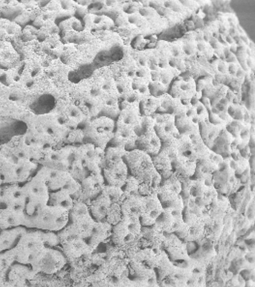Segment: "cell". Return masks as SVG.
<instances>
[{
	"mask_svg": "<svg viewBox=\"0 0 255 287\" xmlns=\"http://www.w3.org/2000/svg\"><path fill=\"white\" fill-rule=\"evenodd\" d=\"M112 226L97 220L87 203L80 200L73 208L66 226L57 232L64 251L72 261L89 257L111 239Z\"/></svg>",
	"mask_w": 255,
	"mask_h": 287,
	"instance_id": "obj_1",
	"label": "cell"
},
{
	"mask_svg": "<svg viewBox=\"0 0 255 287\" xmlns=\"http://www.w3.org/2000/svg\"><path fill=\"white\" fill-rule=\"evenodd\" d=\"M9 251L14 261L29 266L36 274H55L68 262L57 232L52 231L22 232Z\"/></svg>",
	"mask_w": 255,
	"mask_h": 287,
	"instance_id": "obj_2",
	"label": "cell"
},
{
	"mask_svg": "<svg viewBox=\"0 0 255 287\" xmlns=\"http://www.w3.org/2000/svg\"><path fill=\"white\" fill-rule=\"evenodd\" d=\"M65 170L79 182L86 178L102 173L105 149L90 143L65 144Z\"/></svg>",
	"mask_w": 255,
	"mask_h": 287,
	"instance_id": "obj_3",
	"label": "cell"
},
{
	"mask_svg": "<svg viewBox=\"0 0 255 287\" xmlns=\"http://www.w3.org/2000/svg\"><path fill=\"white\" fill-rule=\"evenodd\" d=\"M128 104L120 109L115 119L114 135L109 144L123 147L127 150L135 148L143 117L138 102H129Z\"/></svg>",
	"mask_w": 255,
	"mask_h": 287,
	"instance_id": "obj_4",
	"label": "cell"
},
{
	"mask_svg": "<svg viewBox=\"0 0 255 287\" xmlns=\"http://www.w3.org/2000/svg\"><path fill=\"white\" fill-rule=\"evenodd\" d=\"M124 194L121 187L106 184L100 193L87 204L97 220L113 226L121 219V203Z\"/></svg>",
	"mask_w": 255,
	"mask_h": 287,
	"instance_id": "obj_5",
	"label": "cell"
},
{
	"mask_svg": "<svg viewBox=\"0 0 255 287\" xmlns=\"http://www.w3.org/2000/svg\"><path fill=\"white\" fill-rule=\"evenodd\" d=\"M125 159L130 175L137 179L139 184L157 189L162 178L154 166L152 156L135 148L127 150Z\"/></svg>",
	"mask_w": 255,
	"mask_h": 287,
	"instance_id": "obj_6",
	"label": "cell"
},
{
	"mask_svg": "<svg viewBox=\"0 0 255 287\" xmlns=\"http://www.w3.org/2000/svg\"><path fill=\"white\" fill-rule=\"evenodd\" d=\"M124 148L109 145L105 149L102 174L106 184L122 188L130 175Z\"/></svg>",
	"mask_w": 255,
	"mask_h": 287,
	"instance_id": "obj_7",
	"label": "cell"
},
{
	"mask_svg": "<svg viewBox=\"0 0 255 287\" xmlns=\"http://www.w3.org/2000/svg\"><path fill=\"white\" fill-rule=\"evenodd\" d=\"M115 120L99 116L87 120L82 131L83 143H90L103 149L109 145L115 132Z\"/></svg>",
	"mask_w": 255,
	"mask_h": 287,
	"instance_id": "obj_8",
	"label": "cell"
},
{
	"mask_svg": "<svg viewBox=\"0 0 255 287\" xmlns=\"http://www.w3.org/2000/svg\"><path fill=\"white\" fill-rule=\"evenodd\" d=\"M183 201L193 202L198 207L212 204L218 195L212 181L190 178L182 181Z\"/></svg>",
	"mask_w": 255,
	"mask_h": 287,
	"instance_id": "obj_9",
	"label": "cell"
},
{
	"mask_svg": "<svg viewBox=\"0 0 255 287\" xmlns=\"http://www.w3.org/2000/svg\"><path fill=\"white\" fill-rule=\"evenodd\" d=\"M184 204L164 208L156 224L165 234H175L185 241L188 237L189 227L184 218Z\"/></svg>",
	"mask_w": 255,
	"mask_h": 287,
	"instance_id": "obj_10",
	"label": "cell"
},
{
	"mask_svg": "<svg viewBox=\"0 0 255 287\" xmlns=\"http://www.w3.org/2000/svg\"><path fill=\"white\" fill-rule=\"evenodd\" d=\"M176 145L180 153L195 162L208 155L211 151L199 133L180 134L176 139Z\"/></svg>",
	"mask_w": 255,
	"mask_h": 287,
	"instance_id": "obj_11",
	"label": "cell"
},
{
	"mask_svg": "<svg viewBox=\"0 0 255 287\" xmlns=\"http://www.w3.org/2000/svg\"><path fill=\"white\" fill-rule=\"evenodd\" d=\"M162 146V143L154 128L152 117L143 116L141 129L136 142L135 148L153 156L159 152Z\"/></svg>",
	"mask_w": 255,
	"mask_h": 287,
	"instance_id": "obj_12",
	"label": "cell"
},
{
	"mask_svg": "<svg viewBox=\"0 0 255 287\" xmlns=\"http://www.w3.org/2000/svg\"><path fill=\"white\" fill-rule=\"evenodd\" d=\"M212 182L219 194L227 196L238 189L240 179L234 169L224 158L219 168L213 174Z\"/></svg>",
	"mask_w": 255,
	"mask_h": 287,
	"instance_id": "obj_13",
	"label": "cell"
},
{
	"mask_svg": "<svg viewBox=\"0 0 255 287\" xmlns=\"http://www.w3.org/2000/svg\"><path fill=\"white\" fill-rule=\"evenodd\" d=\"M169 152L173 169V173L181 181L193 176L196 162L189 159L180 153L176 145V139L162 144Z\"/></svg>",
	"mask_w": 255,
	"mask_h": 287,
	"instance_id": "obj_14",
	"label": "cell"
},
{
	"mask_svg": "<svg viewBox=\"0 0 255 287\" xmlns=\"http://www.w3.org/2000/svg\"><path fill=\"white\" fill-rule=\"evenodd\" d=\"M182 181L174 174L162 179L156 189V193L164 208L184 204L181 195Z\"/></svg>",
	"mask_w": 255,
	"mask_h": 287,
	"instance_id": "obj_15",
	"label": "cell"
},
{
	"mask_svg": "<svg viewBox=\"0 0 255 287\" xmlns=\"http://www.w3.org/2000/svg\"><path fill=\"white\" fill-rule=\"evenodd\" d=\"M152 117L154 130L162 144L177 139L179 137L180 134L176 125L174 115L157 112Z\"/></svg>",
	"mask_w": 255,
	"mask_h": 287,
	"instance_id": "obj_16",
	"label": "cell"
},
{
	"mask_svg": "<svg viewBox=\"0 0 255 287\" xmlns=\"http://www.w3.org/2000/svg\"><path fill=\"white\" fill-rule=\"evenodd\" d=\"M162 249L174 263H183L189 259L187 246L184 240L175 234H165Z\"/></svg>",
	"mask_w": 255,
	"mask_h": 287,
	"instance_id": "obj_17",
	"label": "cell"
},
{
	"mask_svg": "<svg viewBox=\"0 0 255 287\" xmlns=\"http://www.w3.org/2000/svg\"><path fill=\"white\" fill-rule=\"evenodd\" d=\"M224 158L211 149L209 154L196 162L195 178L212 181L213 174L219 168Z\"/></svg>",
	"mask_w": 255,
	"mask_h": 287,
	"instance_id": "obj_18",
	"label": "cell"
},
{
	"mask_svg": "<svg viewBox=\"0 0 255 287\" xmlns=\"http://www.w3.org/2000/svg\"><path fill=\"white\" fill-rule=\"evenodd\" d=\"M165 237L164 232L155 223L150 226L142 227L138 240L143 242L142 247L161 249Z\"/></svg>",
	"mask_w": 255,
	"mask_h": 287,
	"instance_id": "obj_19",
	"label": "cell"
},
{
	"mask_svg": "<svg viewBox=\"0 0 255 287\" xmlns=\"http://www.w3.org/2000/svg\"><path fill=\"white\" fill-rule=\"evenodd\" d=\"M22 27L13 20L0 18V40L11 42L15 48L21 41Z\"/></svg>",
	"mask_w": 255,
	"mask_h": 287,
	"instance_id": "obj_20",
	"label": "cell"
},
{
	"mask_svg": "<svg viewBox=\"0 0 255 287\" xmlns=\"http://www.w3.org/2000/svg\"><path fill=\"white\" fill-rule=\"evenodd\" d=\"M146 196V209L141 221L142 227L154 225L164 210V207L157 196L156 191Z\"/></svg>",
	"mask_w": 255,
	"mask_h": 287,
	"instance_id": "obj_21",
	"label": "cell"
},
{
	"mask_svg": "<svg viewBox=\"0 0 255 287\" xmlns=\"http://www.w3.org/2000/svg\"><path fill=\"white\" fill-rule=\"evenodd\" d=\"M23 8L20 14L13 20L22 27L31 23L41 11L42 6L41 1L22 0Z\"/></svg>",
	"mask_w": 255,
	"mask_h": 287,
	"instance_id": "obj_22",
	"label": "cell"
},
{
	"mask_svg": "<svg viewBox=\"0 0 255 287\" xmlns=\"http://www.w3.org/2000/svg\"><path fill=\"white\" fill-rule=\"evenodd\" d=\"M20 60V55L12 44L0 40V68L6 70L16 65Z\"/></svg>",
	"mask_w": 255,
	"mask_h": 287,
	"instance_id": "obj_23",
	"label": "cell"
},
{
	"mask_svg": "<svg viewBox=\"0 0 255 287\" xmlns=\"http://www.w3.org/2000/svg\"><path fill=\"white\" fill-rule=\"evenodd\" d=\"M226 126L215 124L209 119L199 124V134L206 145L211 149L214 142Z\"/></svg>",
	"mask_w": 255,
	"mask_h": 287,
	"instance_id": "obj_24",
	"label": "cell"
},
{
	"mask_svg": "<svg viewBox=\"0 0 255 287\" xmlns=\"http://www.w3.org/2000/svg\"><path fill=\"white\" fill-rule=\"evenodd\" d=\"M152 157L154 166L162 179H166L173 174L171 157L165 147L162 146L159 152Z\"/></svg>",
	"mask_w": 255,
	"mask_h": 287,
	"instance_id": "obj_25",
	"label": "cell"
},
{
	"mask_svg": "<svg viewBox=\"0 0 255 287\" xmlns=\"http://www.w3.org/2000/svg\"><path fill=\"white\" fill-rule=\"evenodd\" d=\"M184 218L189 227V235L187 240H196L200 238L204 231L205 223L203 219L191 212L183 213Z\"/></svg>",
	"mask_w": 255,
	"mask_h": 287,
	"instance_id": "obj_26",
	"label": "cell"
},
{
	"mask_svg": "<svg viewBox=\"0 0 255 287\" xmlns=\"http://www.w3.org/2000/svg\"><path fill=\"white\" fill-rule=\"evenodd\" d=\"M21 228L0 231V254L14 247L23 232L20 230Z\"/></svg>",
	"mask_w": 255,
	"mask_h": 287,
	"instance_id": "obj_27",
	"label": "cell"
},
{
	"mask_svg": "<svg viewBox=\"0 0 255 287\" xmlns=\"http://www.w3.org/2000/svg\"><path fill=\"white\" fill-rule=\"evenodd\" d=\"M23 6L22 0H0L1 16L13 20L20 14Z\"/></svg>",
	"mask_w": 255,
	"mask_h": 287,
	"instance_id": "obj_28",
	"label": "cell"
},
{
	"mask_svg": "<svg viewBox=\"0 0 255 287\" xmlns=\"http://www.w3.org/2000/svg\"><path fill=\"white\" fill-rule=\"evenodd\" d=\"M175 122L180 134L199 133V124L195 122L184 113L175 117Z\"/></svg>",
	"mask_w": 255,
	"mask_h": 287,
	"instance_id": "obj_29",
	"label": "cell"
},
{
	"mask_svg": "<svg viewBox=\"0 0 255 287\" xmlns=\"http://www.w3.org/2000/svg\"><path fill=\"white\" fill-rule=\"evenodd\" d=\"M142 106H139L140 113L142 116H152L157 112L160 107L159 97L152 95H148L141 100Z\"/></svg>",
	"mask_w": 255,
	"mask_h": 287,
	"instance_id": "obj_30",
	"label": "cell"
},
{
	"mask_svg": "<svg viewBox=\"0 0 255 287\" xmlns=\"http://www.w3.org/2000/svg\"><path fill=\"white\" fill-rule=\"evenodd\" d=\"M37 27L32 23L28 24L22 27L21 39L23 41H28L38 39L37 37Z\"/></svg>",
	"mask_w": 255,
	"mask_h": 287,
	"instance_id": "obj_31",
	"label": "cell"
},
{
	"mask_svg": "<svg viewBox=\"0 0 255 287\" xmlns=\"http://www.w3.org/2000/svg\"><path fill=\"white\" fill-rule=\"evenodd\" d=\"M1 17V14H0V18Z\"/></svg>",
	"mask_w": 255,
	"mask_h": 287,
	"instance_id": "obj_32",
	"label": "cell"
}]
</instances>
